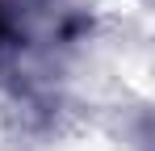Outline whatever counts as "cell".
<instances>
[{
  "mask_svg": "<svg viewBox=\"0 0 155 151\" xmlns=\"http://www.w3.org/2000/svg\"><path fill=\"white\" fill-rule=\"evenodd\" d=\"M25 42V25H21V8L17 0H0V59L17 55Z\"/></svg>",
  "mask_w": 155,
  "mask_h": 151,
  "instance_id": "obj_1",
  "label": "cell"
}]
</instances>
